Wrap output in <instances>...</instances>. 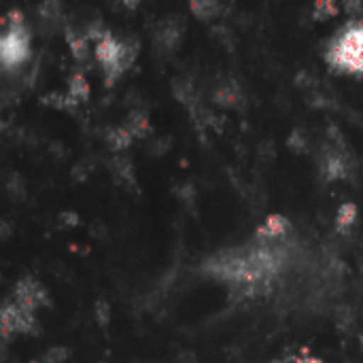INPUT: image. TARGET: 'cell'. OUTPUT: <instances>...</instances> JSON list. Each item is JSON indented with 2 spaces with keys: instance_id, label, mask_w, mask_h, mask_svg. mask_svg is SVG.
<instances>
[{
  "instance_id": "1",
  "label": "cell",
  "mask_w": 363,
  "mask_h": 363,
  "mask_svg": "<svg viewBox=\"0 0 363 363\" xmlns=\"http://www.w3.org/2000/svg\"><path fill=\"white\" fill-rule=\"evenodd\" d=\"M334 70L363 74V23H349L330 45L325 53Z\"/></svg>"
},
{
  "instance_id": "2",
  "label": "cell",
  "mask_w": 363,
  "mask_h": 363,
  "mask_svg": "<svg viewBox=\"0 0 363 363\" xmlns=\"http://www.w3.org/2000/svg\"><path fill=\"white\" fill-rule=\"evenodd\" d=\"M30 53V36L23 23H9L0 40V57L4 68L19 66Z\"/></svg>"
},
{
  "instance_id": "3",
  "label": "cell",
  "mask_w": 363,
  "mask_h": 363,
  "mask_svg": "<svg viewBox=\"0 0 363 363\" xmlns=\"http://www.w3.org/2000/svg\"><path fill=\"white\" fill-rule=\"evenodd\" d=\"M36 315L32 311L21 308L13 300L2 308V336L9 338L11 334H34L36 332Z\"/></svg>"
},
{
  "instance_id": "4",
  "label": "cell",
  "mask_w": 363,
  "mask_h": 363,
  "mask_svg": "<svg viewBox=\"0 0 363 363\" xmlns=\"http://www.w3.org/2000/svg\"><path fill=\"white\" fill-rule=\"evenodd\" d=\"M13 302L19 304V306L26 308V311L36 313L38 308H43V306L49 304V298H47L45 287H43L36 279L26 277V279H21V281L15 285V289H13Z\"/></svg>"
},
{
  "instance_id": "5",
  "label": "cell",
  "mask_w": 363,
  "mask_h": 363,
  "mask_svg": "<svg viewBox=\"0 0 363 363\" xmlns=\"http://www.w3.org/2000/svg\"><path fill=\"white\" fill-rule=\"evenodd\" d=\"M349 172L347 160L340 151H328L325 160H323V174L328 181H336V179H345Z\"/></svg>"
},
{
  "instance_id": "6",
  "label": "cell",
  "mask_w": 363,
  "mask_h": 363,
  "mask_svg": "<svg viewBox=\"0 0 363 363\" xmlns=\"http://www.w3.org/2000/svg\"><path fill=\"white\" fill-rule=\"evenodd\" d=\"M181 23L177 21V19H170V21H166L160 30H157V36H155V40H157V45L162 47V49H166V51H170V49H174L177 47V43L181 40Z\"/></svg>"
},
{
  "instance_id": "7",
  "label": "cell",
  "mask_w": 363,
  "mask_h": 363,
  "mask_svg": "<svg viewBox=\"0 0 363 363\" xmlns=\"http://www.w3.org/2000/svg\"><path fill=\"white\" fill-rule=\"evenodd\" d=\"M287 228H289V223H287V219H285L283 215H270V217L264 221V225L257 230V236H264V238H279V236H283V234L287 232Z\"/></svg>"
},
{
  "instance_id": "8",
  "label": "cell",
  "mask_w": 363,
  "mask_h": 363,
  "mask_svg": "<svg viewBox=\"0 0 363 363\" xmlns=\"http://www.w3.org/2000/svg\"><path fill=\"white\" fill-rule=\"evenodd\" d=\"M132 134L125 130V125H121V128H111L108 132H106V143H108V147L113 149V151H123V149H128L130 145H132Z\"/></svg>"
},
{
  "instance_id": "9",
  "label": "cell",
  "mask_w": 363,
  "mask_h": 363,
  "mask_svg": "<svg viewBox=\"0 0 363 363\" xmlns=\"http://www.w3.org/2000/svg\"><path fill=\"white\" fill-rule=\"evenodd\" d=\"M355 221H357V206L353 202L342 204L340 211H338V215H336V228H338V232L347 234L353 228Z\"/></svg>"
},
{
  "instance_id": "10",
  "label": "cell",
  "mask_w": 363,
  "mask_h": 363,
  "mask_svg": "<svg viewBox=\"0 0 363 363\" xmlns=\"http://www.w3.org/2000/svg\"><path fill=\"white\" fill-rule=\"evenodd\" d=\"M68 96H70L74 102L87 100V96H89V85H87V79H85L81 72H74V74L70 77V83H68Z\"/></svg>"
},
{
  "instance_id": "11",
  "label": "cell",
  "mask_w": 363,
  "mask_h": 363,
  "mask_svg": "<svg viewBox=\"0 0 363 363\" xmlns=\"http://www.w3.org/2000/svg\"><path fill=\"white\" fill-rule=\"evenodd\" d=\"M125 130L132 136H145L149 132V119L145 113H130L128 121H125Z\"/></svg>"
},
{
  "instance_id": "12",
  "label": "cell",
  "mask_w": 363,
  "mask_h": 363,
  "mask_svg": "<svg viewBox=\"0 0 363 363\" xmlns=\"http://www.w3.org/2000/svg\"><path fill=\"white\" fill-rule=\"evenodd\" d=\"M191 11L200 19H211L217 13H221V4L219 2H213V0H194L191 2Z\"/></svg>"
},
{
  "instance_id": "13",
  "label": "cell",
  "mask_w": 363,
  "mask_h": 363,
  "mask_svg": "<svg viewBox=\"0 0 363 363\" xmlns=\"http://www.w3.org/2000/svg\"><path fill=\"white\" fill-rule=\"evenodd\" d=\"M215 100L223 106H236L240 102V89L236 85H221L215 94Z\"/></svg>"
},
{
  "instance_id": "14",
  "label": "cell",
  "mask_w": 363,
  "mask_h": 363,
  "mask_svg": "<svg viewBox=\"0 0 363 363\" xmlns=\"http://www.w3.org/2000/svg\"><path fill=\"white\" fill-rule=\"evenodd\" d=\"M338 11H340V6L332 0H319L315 4V17L317 19H330V17L338 15Z\"/></svg>"
},
{
  "instance_id": "15",
  "label": "cell",
  "mask_w": 363,
  "mask_h": 363,
  "mask_svg": "<svg viewBox=\"0 0 363 363\" xmlns=\"http://www.w3.org/2000/svg\"><path fill=\"white\" fill-rule=\"evenodd\" d=\"M68 43H70L72 55L77 60H85L87 57V36H74V34H70L68 36Z\"/></svg>"
},
{
  "instance_id": "16",
  "label": "cell",
  "mask_w": 363,
  "mask_h": 363,
  "mask_svg": "<svg viewBox=\"0 0 363 363\" xmlns=\"http://www.w3.org/2000/svg\"><path fill=\"white\" fill-rule=\"evenodd\" d=\"M43 102H45V104H51V106H55V108H62V111H68V108H72V106L77 104L70 96H60V94L45 96Z\"/></svg>"
},
{
  "instance_id": "17",
  "label": "cell",
  "mask_w": 363,
  "mask_h": 363,
  "mask_svg": "<svg viewBox=\"0 0 363 363\" xmlns=\"http://www.w3.org/2000/svg\"><path fill=\"white\" fill-rule=\"evenodd\" d=\"M113 168H115V172H117L119 181H125V183H130V185L134 183V177H132V166H130V162H128V160H123V157L115 160Z\"/></svg>"
},
{
  "instance_id": "18",
  "label": "cell",
  "mask_w": 363,
  "mask_h": 363,
  "mask_svg": "<svg viewBox=\"0 0 363 363\" xmlns=\"http://www.w3.org/2000/svg\"><path fill=\"white\" fill-rule=\"evenodd\" d=\"M66 357H68V351H66L64 347H55V349L47 351V353L43 355V359L38 363H64L66 362Z\"/></svg>"
},
{
  "instance_id": "19",
  "label": "cell",
  "mask_w": 363,
  "mask_h": 363,
  "mask_svg": "<svg viewBox=\"0 0 363 363\" xmlns=\"http://www.w3.org/2000/svg\"><path fill=\"white\" fill-rule=\"evenodd\" d=\"M96 319H98L100 325H108V321H111V306L106 302H98L96 304Z\"/></svg>"
},
{
  "instance_id": "20",
  "label": "cell",
  "mask_w": 363,
  "mask_h": 363,
  "mask_svg": "<svg viewBox=\"0 0 363 363\" xmlns=\"http://www.w3.org/2000/svg\"><path fill=\"white\" fill-rule=\"evenodd\" d=\"M289 147L296 149V151H304V149H306V143H304V138L296 132V134L289 136Z\"/></svg>"
},
{
  "instance_id": "21",
  "label": "cell",
  "mask_w": 363,
  "mask_h": 363,
  "mask_svg": "<svg viewBox=\"0 0 363 363\" xmlns=\"http://www.w3.org/2000/svg\"><path fill=\"white\" fill-rule=\"evenodd\" d=\"M62 219H64V225H70V228L79 223V217H77L74 213H64V215H62Z\"/></svg>"
},
{
  "instance_id": "22",
  "label": "cell",
  "mask_w": 363,
  "mask_h": 363,
  "mask_svg": "<svg viewBox=\"0 0 363 363\" xmlns=\"http://www.w3.org/2000/svg\"><path fill=\"white\" fill-rule=\"evenodd\" d=\"M296 363H323L321 359H317V357H298Z\"/></svg>"
},
{
  "instance_id": "23",
  "label": "cell",
  "mask_w": 363,
  "mask_h": 363,
  "mask_svg": "<svg viewBox=\"0 0 363 363\" xmlns=\"http://www.w3.org/2000/svg\"><path fill=\"white\" fill-rule=\"evenodd\" d=\"M274 363H296V362H289V359H279V362Z\"/></svg>"
},
{
  "instance_id": "24",
  "label": "cell",
  "mask_w": 363,
  "mask_h": 363,
  "mask_svg": "<svg viewBox=\"0 0 363 363\" xmlns=\"http://www.w3.org/2000/svg\"><path fill=\"white\" fill-rule=\"evenodd\" d=\"M359 345H362V349H363V332L359 334Z\"/></svg>"
}]
</instances>
